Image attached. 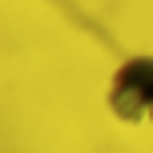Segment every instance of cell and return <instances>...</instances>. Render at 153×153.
I'll return each instance as SVG.
<instances>
[{
    "instance_id": "cell-1",
    "label": "cell",
    "mask_w": 153,
    "mask_h": 153,
    "mask_svg": "<svg viewBox=\"0 0 153 153\" xmlns=\"http://www.w3.org/2000/svg\"><path fill=\"white\" fill-rule=\"evenodd\" d=\"M105 109L129 129L153 125V53H129L125 61H117L105 85Z\"/></svg>"
}]
</instances>
